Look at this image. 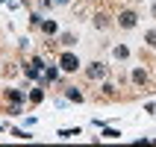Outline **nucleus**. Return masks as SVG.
I'll list each match as a JSON object with an SVG mask.
<instances>
[{
	"mask_svg": "<svg viewBox=\"0 0 156 147\" xmlns=\"http://www.w3.org/2000/svg\"><path fill=\"white\" fill-rule=\"evenodd\" d=\"M115 56H118V59H127L130 50H127V47H115Z\"/></svg>",
	"mask_w": 156,
	"mask_h": 147,
	"instance_id": "nucleus-8",
	"label": "nucleus"
},
{
	"mask_svg": "<svg viewBox=\"0 0 156 147\" xmlns=\"http://www.w3.org/2000/svg\"><path fill=\"white\" fill-rule=\"evenodd\" d=\"M147 44H150V47H156V30H150V33H147Z\"/></svg>",
	"mask_w": 156,
	"mask_h": 147,
	"instance_id": "nucleus-12",
	"label": "nucleus"
},
{
	"mask_svg": "<svg viewBox=\"0 0 156 147\" xmlns=\"http://www.w3.org/2000/svg\"><path fill=\"white\" fill-rule=\"evenodd\" d=\"M30 100H33V103H41V100H44V91H41V88H33V91H30Z\"/></svg>",
	"mask_w": 156,
	"mask_h": 147,
	"instance_id": "nucleus-5",
	"label": "nucleus"
},
{
	"mask_svg": "<svg viewBox=\"0 0 156 147\" xmlns=\"http://www.w3.org/2000/svg\"><path fill=\"white\" fill-rule=\"evenodd\" d=\"M88 77H91V79H103L106 77V68H103V65H91V68H88Z\"/></svg>",
	"mask_w": 156,
	"mask_h": 147,
	"instance_id": "nucleus-4",
	"label": "nucleus"
},
{
	"mask_svg": "<svg viewBox=\"0 0 156 147\" xmlns=\"http://www.w3.org/2000/svg\"><path fill=\"white\" fill-rule=\"evenodd\" d=\"M153 15H156V6H153Z\"/></svg>",
	"mask_w": 156,
	"mask_h": 147,
	"instance_id": "nucleus-14",
	"label": "nucleus"
},
{
	"mask_svg": "<svg viewBox=\"0 0 156 147\" xmlns=\"http://www.w3.org/2000/svg\"><path fill=\"white\" fill-rule=\"evenodd\" d=\"M136 21H139V15H136V12H130V9L118 15V24H121V26H127V30H130V26H136Z\"/></svg>",
	"mask_w": 156,
	"mask_h": 147,
	"instance_id": "nucleus-2",
	"label": "nucleus"
},
{
	"mask_svg": "<svg viewBox=\"0 0 156 147\" xmlns=\"http://www.w3.org/2000/svg\"><path fill=\"white\" fill-rule=\"evenodd\" d=\"M68 100H74V103H83V94H80L77 88H68Z\"/></svg>",
	"mask_w": 156,
	"mask_h": 147,
	"instance_id": "nucleus-6",
	"label": "nucleus"
},
{
	"mask_svg": "<svg viewBox=\"0 0 156 147\" xmlns=\"http://www.w3.org/2000/svg\"><path fill=\"white\" fill-rule=\"evenodd\" d=\"M94 24H97V26H106V24H109V18H106V15H97Z\"/></svg>",
	"mask_w": 156,
	"mask_h": 147,
	"instance_id": "nucleus-10",
	"label": "nucleus"
},
{
	"mask_svg": "<svg viewBox=\"0 0 156 147\" xmlns=\"http://www.w3.org/2000/svg\"><path fill=\"white\" fill-rule=\"evenodd\" d=\"M133 79H136V82H144L147 74H144V71H133Z\"/></svg>",
	"mask_w": 156,
	"mask_h": 147,
	"instance_id": "nucleus-9",
	"label": "nucleus"
},
{
	"mask_svg": "<svg viewBox=\"0 0 156 147\" xmlns=\"http://www.w3.org/2000/svg\"><path fill=\"white\" fill-rule=\"evenodd\" d=\"M59 68H62V71H77V68H80V59L74 56V53H62Z\"/></svg>",
	"mask_w": 156,
	"mask_h": 147,
	"instance_id": "nucleus-1",
	"label": "nucleus"
},
{
	"mask_svg": "<svg viewBox=\"0 0 156 147\" xmlns=\"http://www.w3.org/2000/svg\"><path fill=\"white\" fill-rule=\"evenodd\" d=\"M59 135H62V138H71V135H80V130H62Z\"/></svg>",
	"mask_w": 156,
	"mask_h": 147,
	"instance_id": "nucleus-11",
	"label": "nucleus"
},
{
	"mask_svg": "<svg viewBox=\"0 0 156 147\" xmlns=\"http://www.w3.org/2000/svg\"><path fill=\"white\" fill-rule=\"evenodd\" d=\"M41 30L47 35H53V33H56V24H53V21H41Z\"/></svg>",
	"mask_w": 156,
	"mask_h": 147,
	"instance_id": "nucleus-7",
	"label": "nucleus"
},
{
	"mask_svg": "<svg viewBox=\"0 0 156 147\" xmlns=\"http://www.w3.org/2000/svg\"><path fill=\"white\" fill-rule=\"evenodd\" d=\"M9 100H12V112H21V109H18V103H21V100H24V94H21V91H18V88H12V91H9Z\"/></svg>",
	"mask_w": 156,
	"mask_h": 147,
	"instance_id": "nucleus-3",
	"label": "nucleus"
},
{
	"mask_svg": "<svg viewBox=\"0 0 156 147\" xmlns=\"http://www.w3.org/2000/svg\"><path fill=\"white\" fill-rule=\"evenodd\" d=\"M44 79H56V68H47V71H44Z\"/></svg>",
	"mask_w": 156,
	"mask_h": 147,
	"instance_id": "nucleus-13",
	"label": "nucleus"
}]
</instances>
